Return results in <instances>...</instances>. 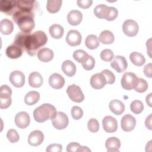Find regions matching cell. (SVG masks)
Here are the masks:
<instances>
[{
    "label": "cell",
    "instance_id": "9",
    "mask_svg": "<svg viewBox=\"0 0 152 152\" xmlns=\"http://www.w3.org/2000/svg\"><path fill=\"white\" fill-rule=\"evenodd\" d=\"M9 80L14 87H22L25 83V76L20 71H14L10 74Z\"/></svg>",
    "mask_w": 152,
    "mask_h": 152
},
{
    "label": "cell",
    "instance_id": "2",
    "mask_svg": "<svg viewBox=\"0 0 152 152\" xmlns=\"http://www.w3.org/2000/svg\"><path fill=\"white\" fill-rule=\"evenodd\" d=\"M12 19L22 32L30 33L34 28L33 12L16 10L12 15Z\"/></svg>",
    "mask_w": 152,
    "mask_h": 152
},
{
    "label": "cell",
    "instance_id": "25",
    "mask_svg": "<svg viewBox=\"0 0 152 152\" xmlns=\"http://www.w3.org/2000/svg\"><path fill=\"white\" fill-rule=\"evenodd\" d=\"M38 59L43 62L50 61L53 58V52L48 48H43L37 52Z\"/></svg>",
    "mask_w": 152,
    "mask_h": 152
},
{
    "label": "cell",
    "instance_id": "17",
    "mask_svg": "<svg viewBox=\"0 0 152 152\" xmlns=\"http://www.w3.org/2000/svg\"><path fill=\"white\" fill-rule=\"evenodd\" d=\"M36 4L35 1L16 0V10L33 12Z\"/></svg>",
    "mask_w": 152,
    "mask_h": 152
},
{
    "label": "cell",
    "instance_id": "16",
    "mask_svg": "<svg viewBox=\"0 0 152 152\" xmlns=\"http://www.w3.org/2000/svg\"><path fill=\"white\" fill-rule=\"evenodd\" d=\"M90 85L94 89H101L107 84L103 75L100 73H96L90 78Z\"/></svg>",
    "mask_w": 152,
    "mask_h": 152
},
{
    "label": "cell",
    "instance_id": "19",
    "mask_svg": "<svg viewBox=\"0 0 152 152\" xmlns=\"http://www.w3.org/2000/svg\"><path fill=\"white\" fill-rule=\"evenodd\" d=\"M105 147L107 152L118 151L121 147V141L115 137L108 138L105 142Z\"/></svg>",
    "mask_w": 152,
    "mask_h": 152
},
{
    "label": "cell",
    "instance_id": "21",
    "mask_svg": "<svg viewBox=\"0 0 152 152\" xmlns=\"http://www.w3.org/2000/svg\"><path fill=\"white\" fill-rule=\"evenodd\" d=\"M43 77L38 72H32L28 76V84L34 88H38L43 84Z\"/></svg>",
    "mask_w": 152,
    "mask_h": 152
},
{
    "label": "cell",
    "instance_id": "50",
    "mask_svg": "<svg viewBox=\"0 0 152 152\" xmlns=\"http://www.w3.org/2000/svg\"><path fill=\"white\" fill-rule=\"evenodd\" d=\"M145 125L150 130L152 129V128H151V114H150L148 117H147V118L145 121Z\"/></svg>",
    "mask_w": 152,
    "mask_h": 152
},
{
    "label": "cell",
    "instance_id": "7",
    "mask_svg": "<svg viewBox=\"0 0 152 152\" xmlns=\"http://www.w3.org/2000/svg\"><path fill=\"white\" fill-rule=\"evenodd\" d=\"M122 30L124 33L129 37L135 36L139 30L138 24L135 20H126L122 24Z\"/></svg>",
    "mask_w": 152,
    "mask_h": 152
},
{
    "label": "cell",
    "instance_id": "1",
    "mask_svg": "<svg viewBox=\"0 0 152 152\" xmlns=\"http://www.w3.org/2000/svg\"><path fill=\"white\" fill-rule=\"evenodd\" d=\"M48 37L46 33L41 30L33 33L19 32L15 37L13 44L26 51L30 56H34L40 47L46 45Z\"/></svg>",
    "mask_w": 152,
    "mask_h": 152
},
{
    "label": "cell",
    "instance_id": "13",
    "mask_svg": "<svg viewBox=\"0 0 152 152\" xmlns=\"http://www.w3.org/2000/svg\"><path fill=\"white\" fill-rule=\"evenodd\" d=\"M0 10L8 15H13L16 10V0H1Z\"/></svg>",
    "mask_w": 152,
    "mask_h": 152
},
{
    "label": "cell",
    "instance_id": "28",
    "mask_svg": "<svg viewBox=\"0 0 152 152\" xmlns=\"http://www.w3.org/2000/svg\"><path fill=\"white\" fill-rule=\"evenodd\" d=\"M99 40L103 44L109 45L114 42L115 36L110 31L106 30L101 32L99 35Z\"/></svg>",
    "mask_w": 152,
    "mask_h": 152
},
{
    "label": "cell",
    "instance_id": "22",
    "mask_svg": "<svg viewBox=\"0 0 152 152\" xmlns=\"http://www.w3.org/2000/svg\"><path fill=\"white\" fill-rule=\"evenodd\" d=\"M109 107L111 112L116 115H120L125 111V105L121 101L118 99L111 100Z\"/></svg>",
    "mask_w": 152,
    "mask_h": 152
},
{
    "label": "cell",
    "instance_id": "52",
    "mask_svg": "<svg viewBox=\"0 0 152 152\" xmlns=\"http://www.w3.org/2000/svg\"><path fill=\"white\" fill-rule=\"evenodd\" d=\"M78 151H91V150L89 149L87 147L81 145L78 149Z\"/></svg>",
    "mask_w": 152,
    "mask_h": 152
},
{
    "label": "cell",
    "instance_id": "51",
    "mask_svg": "<svg viewBox=\"0 0 152 152\" xmlns=\"http://www.w3.org/2000/svg\"><path fill=\"white\" fill-rule=\"evenodd\" d=\"M151 95H152V94H151V93H150L148 96H147L146 99H145L146 102H147V104H148L150 107H151Z\"/></svg>",
    "mask_w": 152,
    "mask_h": 152
},
{
    "label": "cell",
    "instance_id": "20",
    "mask_svg": "<svg viewBox=\"0 0 152 152\" xmlns=\"http://www.w3.org/2000/svg\"><path fill=\"white\" fill-rule=\"evenodd\" d=\"M83 14L78 10H71L67 15V20L71 26H77L82 21Z\"/></svg>",
    "mask_w": 152,
    "mask_h": 152
},
{
    "label": "cell",
    "instance_id": "8",
    "mask_svg": "<svg viewBox=\"0 0 152 152\" xmlns=\"http://www.w3.org/2000/svg\"><path fill=\"white\" fill-rule=\"evenodd\" d=\"M110 66L116 72L121 73L126 69L128 64L125 57L121 55H117L115 56L111 61Z\"/></svg>",
    "mask_w": 152,
    "mask_h": 152
},
{
    "label": "cell",
    "instance_id": "37",
    "mask_svg": "<svg viewBox=\"0 0 152 152\" xmlns=\"http://www.w3.org/2000/svg\"><path fill=\"white\" fill-rule=\"evenodd\" d=\"M7 138L10 142L15 143L19 140L20 136L15 129H10L7 133Z\"/></svg>",
    "mask_w": 152,
    "mask_h": 152
},
{
    "label": "cell",
    "instance_id": "30",
    "mask_svg": "<svg viewBox=\"0 0 152 152\" xmlns=\"http://www.w3.org/2000/svg\"><path fill=\"white\" fill-rule=\"evenodd\" d=\"M129 59L134 65L138 66H142L145 62V59L144 55L137 52H133L131 53Z\"/></svg>",
    "mask_w": 152,
    "mask_h": 152
},
{
    "label": "cell",
    "instance_id": "18",
    "mask_svg": "<svg viewBox=\"0 0 152 152\" xmlns=\"http://www.w3.org/2000/svg\"><path fill=\"white\" fill-rule=\"evenodd\" d=\"M49 84L55 89H60L65 84V79L61 74L53 73L49 78Z\"/></svg>",
    "mask_w": 152,
    "mask_h": 152
},
{
    "label": "cell",
    "instance_id": "15",
    "mask_svg": "<svg viewBox=\"0 0 152 152\" xmlns=\"http://www.w3.org/2000/svg\"><path fill=\"white\" fill-rule=\"evenodd\" d=\"M44 140V135L39 130H34L30 132L28 137V143L31 146H38L40 145Z\"/></svg>",
    "mask_w": 152,
    "mask_h": 152
},
{
    "label": "cell",
    "instance_id": "31",
    "mask_svg": "<svg viewBox=\"0 0 152 152\" xmlns=\"http://www.w3.org/2000/svg\"><path fill=\"white\" fill-rule=\"evenodd\" d=\"M109 7L104 4L97 5L94 9V15L99 18L105 19L107 14Z\"/></svg>",
    "mask_w": 152,
    "mask_h": 152
},
{
    "label": "cell",
    "instance_id": "45",
    "mask_svg": "<svg viewBox=\"0 0 152 152\" xmlns=\"http://www.w3.org/2000/svg\"><path fill=\"white\" fill-rule=\"evenodd\" d=\"M12 102L11 97H0V108L7 109L11 104Z\"/></svg>",
    "mask_w": 152,
    "mask_h": 152
},
{
    "label": "cell",
    "instance_id": "29",
    "mask_svg": "<svg viewBox=\"0 0 152 152\" xmlns=\"http://www.w3.org/2000/svg\"><path fill=\"white\" fill-rule=\"evenodd\" d=\"M40 99V94L36 91H31L27 93L24 97V102L28 106L36 104Z\"/></svg>",
    "mask_w": 152,
    "mask_h": 152
},
{
    "label": "cell",
    "instance_id": "49",
    "mask_svg": "<svg viewBox=\"0 0 152 152\" xmlns=\"http://www.w3.org/2000/svg\"><path fill=\"white\" fill-rule=\"evenodd\" d=\"M151 67L152 64L151 63H148L147 65H145L144 67V75L148 78H151L152 74H151Z\"/></svg>",
    "mask_w": 152,
    "mask_h": 152
},
{
    "label": "cell",
    "instance_id": "14",
    "mask_svg": "<svg viewBox=\"0 0 152 152\" xmlns=\"http://www.w3.org/2000/svg\"><path fill=\"white\" fill-rule=\"evenodd\" d=\"M81 39V34L78 31L76 30H71L68 32L65 40L69 45L71 46H75L80 45Z\"/></svg>",
    "mask_w": 152,
    "mask_h": 152
},
{
    "label": "cell",
    "instance_id": "11",
    "mask_svg": "<svg viewBox=\"0 0 152 152\" xmlns=\"http://www.w3.org/2000/svg\"><path fill=\"white\" fill-rule=\"evenodd\" d=\"M121 125L123 131L125 132L131 131L135 126L136 119L130 114L125 115L121 119Z\"/></svg>",
    "mask_w": 152,
    "mask_h": 152
},
{
    "label": "cell",
    "instance_id": "46",
    "mask_svg": "<svg viewBox=\"0 0 152 152\" xmlns=\"http://www.w3.org/2000/svg\"><path fill=\"white\" fill-rule=\"evenodd\" d=\"M62 150V147L59 144H51L47 147V152H61Z\"/></svg>",
    "mask_w": 152,
    "mask_h": 152
},
{
    "label": "cell",
    "instance_id": "47",
    "mask_svg": "<svg viewBox=\"0 0 152 152\" xmlns=\"http://www.w3.org/2000/svg\"><path fill=\"white\" fill-rule=\"evenodd\" d=\"M92 3V0H78L77 1L78 6L83 9L88 8L91 5Z\"/></svg>",
    "mask_w": 152,
    "mask_h": 152
},
{
    "label": "cell",
    "instance_id": "26",
    "mask_svg": "<svg viewBox=\"0 0 152 152\" xmlns=\"http://www.w3.org/2000/svg\"><path fill=\"white\" fill-rule=\"evenodd\" d=\"M14 29V24L12 22L7 19H2L0 22V31L2 34L8 35L10 34Z\"/></svg>",
    "mask_w": 152,
    "mask_h": 152
},
{
    "label": "cell",
    "instance_id": "4",
    "mask_svg": "<svg viewBox=\"0 0 152 152\" xmlns=\"http://www.w3.org/2000/svg\"><path fill=\"white\" fill-rule=\"evenodd\" d=\"M138 78L137 75L131 72H125L121 78L122 87L126 90H130L135 87Z\"/></svg>",
    "mask_w": 152,
    "mask_h": 152
},
{
    "label": "cell",
    "instance_id": "12",
    "mask_svg": "<svg viewBox=\"0 0 152 152\" xmlns=\"http://www.w3.org/2000/svg\"><path fill=\"white\" fill-rule=\"evenodd\" d=\"M103 129L109 133L115 132L118 129V122L112 116H106L102 120Z\"/></svg>",
    "mask_w": 152,
    "mask_h": 152
},
{
    "label": "cell",
    "instance_id": "33",
    "mask_svg": "<svg viewBox=\"0 0 152 152\" xmlns=\"http://www.w3.org/2000/svg\"><path fill=\"white\" fill-rule=\"evenodd\" d=\"M61 0H48L46 4V9L50 13H56L61 8Z\"/></svg>",
    "mask_w": 152,
    "mask_h": 152
},
{
    "label": "cell",
    "instance_id": "5",
    "mask_svg": "<svg viewBox=\"0 0 152 152\" xmlns=\"http://www.w3.org/2000/svg\"><path fill=\"white\" fill-rule=\"evenodd\" d=\"M66 93L69 99L74 102L81 103L84 99V95L81 88L74 84L68 86Z\"/></svg>",
    "mask_w": 152,
    "mask_h": 152
},
{
    "label": "cell",
    "instance_id": "27",
    "mask_svg": "<svg viewBox=\"0 0 152 152\" xmlns=\"http://www.w3.org/2000/svg\"><path fill=\"white\" fill-rule=\"evenodd\" d=\"M49 32L52 38L58 39L62 37L64 33V29L62 26L54 24L50 26L49 28Z\"/></svg>",
    "mask_w": 152,
    "mask_h": 152
},
{
    "label": "cell",
    "instance_id": "39",
    "mask_svg": "<svg viewBox=\"0 0 152 152\" xmlns=\"http://www.w3.org/2000/svg\"><path fill=\"white\" fill-rule=\"evenodd\" d=\"M88 129L91 132H96L99 129V121L94 119H90L87 122Z\"/></svg>",
    "mask_w": 152,
    "mask_h": 152
},
{
    "label": "cell",
    "instance_id": "41",
    "mask_svg": "<svg viewBox=\"0 0 152 152\" xmlns=\"http://www.w3.org/2000/svg\"><path fill=\"white\" fill-rule=\"evenodd\" d=\"M100 58L106 62L110 61L113 58V53L112 50L109 49H105L100 52Z\"/></svg>",
    "mask_w": 152,
    "mask_h": 152
},
{
    "label": "cell",
    "instance_id": "36",
    "mask_svg": "<svg viewBox=\"0 0 152 152\" xmlns=\"http://www.w3.org/2000/svg\"><path fill=\"white\" fill-rule=\"evenodd\" d=\"M148 88V83L147 82L141 78H138L137 83L134 87V90L138 93H144Z\"/></svg>",
    "mask_w": 152,
    "mask_h": 152
},
{
    "label": "cell",
    "instance_id": "38",
    "mask_svg": "<svg viewBox=\"0 0 152 152\" xmlns=\"http://www.w3.org/2000/svg\"><path fill=\"white\" fill-rule=\"evenodd\" d=\"M101 73L104 77L107 84H112L113 83H114L115 81V76L111 71L106 69L103 70Z\"/></svg>",
    "mask_w": 152,
    "mask_h": 152
},
{
    "label": "cell",
    "instance_id": "42",
    "mask_svg": "<svg viewBox=\"0 0 152 152\" xmlns=\"http://www.w3.org/2000/svg\"><path fill=\"white\" fill-rule=\"evenodd\" d=\"M82 64L83 68L87 71H90L93 69L95 65V60L92 56L89 55L87 59Z\"/></svg>",
    "mask_w": 152,
    "mask_h": 152
},
{
    "label": "cell",
    "instance_id": "10",
    "mask_svg": "<svg viewBox=\"0 0 152 152\" xmlns=\"http://www.w3.org/2000/svg\"><path fill=\"white\" fill-rule=\"evenodd\" d=\"M14 121L15 125L19 128L24 129L29 125L30 118L28 113L24 111H21L16 114Z\"/></svg>",
    "mask_w": 152,
    "mask_h": 152
},
{
    "label": "cell",
    "instance_id": "43",
    "mask_svg": "<svg viewBox=\"0 0 152 152\" xmlns=\"http://www.w3.org/2000/svg\"><path fill=\"white\" fill-rule=\"evenodd\" d=\"M12 94L11 88L7 85H2L0 88V97H10Z\"/></svg>",
    "mask_w": 152,
    "mask_h": 152
},
{
    "label": "cell",
    "instance_id": "6",
    "mask_svg": "<svg viewBox=\"0 0 152 152\" xmlns=\"http://www.w3.org/2000/svg\"><path fill=\"white\" fill-rule=\"evenodd\" d=\"M51 121L53 126L59 130L65 129L69 123L67 115L62 112H56V113Z\"/></svg>",
    "mask_w": 152,
    "mask_h": 152
},
{
    "label": "cell",
    "instance_id": "23",
    "mask_svg": "<svg viewBox=\"0 0 152 152\" xmlns=\"http://www.w3.org/2000/svg\"><path fill=\"white\" fill-rule=\"evenodd\" d=\"M61 69L64 73L68 77H72L76 72V66L75 64L70 60H65L63 62Z\"/></svg>",
    "mask_w": 152,
    "mask_h": 152
},
{
    "label": "cell",
    "instance_id": "35",
    "mask_svg": "<svg viewBox=\"0 0 152 152\" xmlns=\"http://www.w3.org/2000/svg\"><path fill=\"white\" fill-rule=\"evenodd\" d=\"M130 109L134 114H140L144 109V104L141 101L135 100L131 102L130 104Z\"/></svg>",
    "mask_w": 152,
    "mask_h": 152
},
{
    "label": "cell",
    "instance_id": "44",
    "mask_svg": "<svg viewBox=\"0 0 152 152\" xmlns=\"http://www.w3.org/2000/svg\"><path fill=\"white\" fill-rule=\"evenodd\" d=\"M118 10L113 7H109V10L106 17V20L107 21H113L118 16Z\"/></svg>",
    "mask_w": 152,
    "mask_h": 152
},
{
    "label": "cell",
    "instance_id": "24",
    "mask_svg": "<svg viewBox=\"0 0 152 152\" xmlns=\"http://www.w3.org/2000/svg\"><path fill=\"white\" fill-rule=\"evenodd\" d=\"M23 51V50L14 44H12L7 48L5 54L9 58L17 59L22 55Z\"/></svg>",
    "mask_w": 152,
    "mask_h": 152
},
{
    "label": "cell",
    "instance_id": "40",
    "mask_svg": "<svg viewBox=\"0 0 152 152\" xmlns=\"http://www.w3.org/2000/svg\"><path fill=\"white\" fill-rule=\"evenodd\" d=\"M71 113L73 119L75 120H78L83 117V110L80 107L77 106H74L71 108Z\"/></svg>",
    "mask_w": 152,
    "mask_h": 152
},
{
    "label": "cell",
    "instance_id": "34",
    "mask_svg": "<svg viewBox=\"0 0 152 152\" xmlns=\"http://www.w3.org/2000/svg\"><path fill=\"white\" fill-rule=\"evenodd\" d=\"M89 55L84 50L81 49H78L74 52L73 58L78 63H84L88 58Z\"/></svg>",
    "mask_w": 152,
    "mask_h": 152
},
{
    "label": "cell",
    "instance_id": "48",
    "mask_svg": "<svg viewBox=\"0 0 152 152\" xmlns=\"http://www.w3.org/2000/svg\"><path fill=\"white\" fill-rule=\"evenodd\" d=\"M80 146L81 145L79 143L72 142L68 144L66 150L68 152H76L78 151V149Z\"/></svg>",
    "mask_w": 152,
    "mask_h": 152
},
{
    "label": "cell",
    "instance_id": "3",
    "mask_svg": "<svg viewBox=\"0 0 152 152\" xmlns=\"http://www.w3.org/2000/svg\"><path fill=\"white\" fill-rule=\"evenodd\" d=\"M56 113V108L49 103H43L36 107L33 111L34 120L39 123L52 119Z\"/></svg>",
    "mask_w": 152,
    "mask_h": 152
},
{
    "label": "cell",
    "instance_id": "32",
    "mask_svg": "<svg viewBox=\"0 0 152 152\" xmlns=\"http://www.w3.org/2000/svg\"><path fill=\"white\" fill-rule=\"evenodd\" d=\"M85 45L90 49H95L99 46V41L97 36L89 34L85 40Z\"/></svg>",
    "mask_w": 152,
    "mask_h": 152
}]
</instances>
